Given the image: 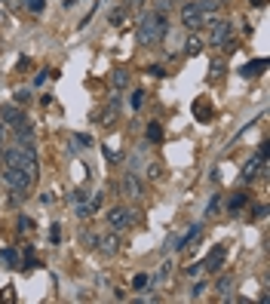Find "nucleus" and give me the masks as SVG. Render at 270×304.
Returning <instances> with one entry per match:
<instances>
[{"label": "nucleus", "mask_w": 270, "mask_h": 304, "mask_svg": "<svg viewBox=\"0 0 270 304\" xmlns=\"http://www.w3.org/2000/svg\"><path fill=\"white\" fill-rule=\"evenodd\" d=\"M135 34H138V43H141V46H160L163 40H166V34H169L166 16H160V13H144Z\"/></svg>", "instance_id": "1"}, {"label": "nucleus", "mask_w": 270, "mask_h": 304, "mask_svg": "<svg viewBox=\"0 0 270 304\" xmlns=\"http://www.w3.org/2000/svg\"><path fill=\"white\" fill-rule=\"evenodd\" d=\"M209 25V43L212 46H224L227 40H234V22H227V18H206Z\"/></svg>", "instance_id": "2"}, {"label": "nucleus", "mask_w": 270, "mask_h": 304, "mask_svg": "<svg viewBox=\"0 0 270 304\" xmlns=\"http://www.w3.org/2000/svg\"><path fill=\"white\" fill-rule=\"evenodd\" d=\"M3 181H6L16 194H25V191L34 184L31 179H28V172L22 169V166H6V169H3Z\"/></svg>", "instance_id": "3"}, {"label": "nucleus", "mask_w": 270, "mask_h": 304, "mask_svg": "<svg viewBox=\"0 0 270 304\" xmlns=\"http://www.w3.org/2000/svg\"><path fill=\"white\" fill-rule=\"evenodd\" d=\"M132 218H135V212L132 209H126V206H114V209H108V228L114 231V233H120V231H126L129 224H132Z\"/></svg>", "instance_id": "4"}, {"label": "nucleus", "mask_w": 270, "mask_h": 304, "mask_svg": "<svg viewBox=\"0 0 270 304\" xmlns=\"http://www.w3.org/2000/svg\"><path fill=\"white\" fill-rule=\"evenodd\" d=\"M206 13L200 9V3H181V25L187 28V31H194V28L206 25Z\"/></svg>", "instance_id": "5"}, {"label": "nucleus", "mask_w": 270, "mask_h": 304, "mask_svg": "<svg viewBox=\"0 0 270 304\" xmlns=\"http://www.w3.org/2000/svg\"><path fill=\"white\" fill-rule=\"evenodd\" d=\"M0 123H6V126H22V123H28V117L22 114V107L18 105H0Z\"/></svg>", "instance_id": "6"}, {"label": "nucleus", "mask_w": 270, "mask_h": 304, "mask_svg": "<svg viewBox=\"0 0 270 304\" xmlns=\"http://www.w3.org/2000/svg\"><path fill=\"white\" fill-rule=\"evenodd\" d=\"M224 258H227V246H212V252L206 255V261H202V268L206 270H221V264H224Z\"/></svg>", "instance_id": "7"}, {"label": "nucleus", "mask_w": 270, "mask_h": 304, "mask_svg": "<svg viewBox=\"0 0 270 304\" xmlns=\"http://www.w3.org/2000/svg\"><path fill=\"white\" fill-rule=\"evenodd\" d=\"M190 111H194V117H197L200 123H209V120H215V107H212V102H209V99H197Z\"/></svg>", "instance_id": "8"}, {"label": "nucleus", "mask_w": 270, "mask_h": 304, "mask_svg": "<svg viewBox=\"0 0 270 304\" xmlns=\"http://www.w3.org/2000/svg\"><path fill=\"white\" fill-rule=\"evenodd\" d=\"M120 191L126 194L129 200H135V197H141V181L135 179L132 172H126V175H123V179H120Z\"/></svg>", "instance_id": "9"}, {"label": "nucleus", "mask_w": 270, "mask_h": 304, "mask_svg": "<svg viewBox=\"0 0 270 304\" xmlns=\"http://www.w3.org/2000/svg\"><path fill=\"white\" fill-rule=\"evenodd\" d=\"M101 197L104 194H89V200H86L83 206H77V218H89V215H95L101 209Z\"/></svg>", "instance_id": "10"}, {"label": "nucleus", "mask_w": 270, "mask_h": 304, "mask_svg": "<svg viewBox=\"0 0 270 304\" xmlns=\"http://www.w3.org/2000/svg\"><path fill=\"white\" fill-rule=\"evenodd\" d=\"M261 166H264V160H261V157H249V160H246V166H243V172H239V179H243V181H255L258 179V172H261Z\"/></svg>", "instance_id": "11"}, {"label": "nucleus", "mask_w": 270, "mask_h": 304, "mask_svg": "<svg viewBox=\"0 0 270 304\" xmlns=\"http://www.w3.org/2000/svg\"><path fill=\"white\" fill-rule=\"evenodd\" d=\"M95 249L111 258V255H117V252H120V240L114 237V233H111V237H99V240H95Z\"/></svg>", "instance_id": "12"}, {"label": "nucleus", "mask_w": 270, "mask_h": 304, "mask_svg": "<svg viewBox=\"0 0 270 304\" xmlns=\"http://www.w3.org/2000/svg\"><path fill=\"white\" fill-rule=\"evenodd\" d=\"M264 71H267V58H252V62H246L243 68H239V74H243L246 80H249V77L264 74Z\"/></svg>", "instance_id": "13"}, {"label": "nucleus", "mask_w": 270, "mask_h": 304, "mask_svg": "<svg viewBox=\"0 0 270 304\" xmlns=\"http://www.w3.org/2000/svg\"><path fill=\"white\" fill-rule=\"evenodd\" d=\"M0 261H3L6 268L22 270V258H18V252H16V249H3V252H0Z\"/></svg>", "instance_id": "14"}, {"label": "nucleus", "mask_w": 270, "mask_h": 304, "mask_svg": "<svg viewBox=\"0 0 270 304\" xmlns=\"http://www.w3.org/2000/svg\"><path fill=\"white\" fill-rule=\"evenodd\" d=\"M126 83H129V71L117 68V71L111 74V86H114V89H126Z\"/></svg>", "instance_id": "15"}, {"label": "nucleus", "mask_w": 270, "mask_h": 304, "mask_svg": "<svg viewBox=\"0 0 270 304\" xmlns=\"http://www.w3.org/2000/svg\"><path fill=\"white\" fill-rule=\"evenodd\" d=\"M246 203H249V194H246V191H236V194H234V197H230V203H227V209H230V212H239V209H243V206H246Z\"/></svg>", "instance_id": "16"}, {"label": "nucleus", "mask_w": 270, "mask_h": 304, "mask_svg": "<svg viewBox=\"0 0 270 304\" xmlns=\"http://www.w3.org/2000/svg\"><path fill=\"white\" fill-rule=\"evenodd\" d=\"M144 135H148V142L157 144V142H163V126H160L157 120H151V123H148V129H144Z\"/></svg>", "instance_id": "17"}, {"label": "nucleus", "mask_w": 270, "mask_h": 304, "mask_svg": "<svg viewBox=\"0 0 270 304\" xmlns=\"http://www.w3.org/2000/svg\"><path fill=\"white\" fill-rule=\"evenodd\" d=\"M117 107H120V99H114V102L99 114V123H111V120H114V114H117Z\"/></svg>", "instance_id": "18"}, {"label": "nucleus", "mask_w": 270, "mask_h": 304, "mask_svg": "<svg viewBox=\"0 0 270 304\" xmlns=\"http://www.w3.org/2000/svg\"><path fill=\"white\" fill-rule=\"evenodd\" d=\"M197 3H200V9L206 16H215L218 9H221V0H197Z\"/></svg>", "instance_id": "19"}, {"label": "nucleus", "mask_w": 270, "mask_h": 304, "mask_svg": "<svg viewBox=\"0 0 270 304\" xmlns=\"http://www.w3.org/2000/svg\"><path fill=\"white\" fill-rule=\"evenodd\" d=\"M218 292H221V298H230V292H234V277H221L218 280Z\"/></svg>", "instance_id": "20"}, {"label": "nucleus", "mask_w": 270, "mask_h": 304, "mask_svg": "<svg viewBox=\"0 0 270 304\" xmlns=\"http://www.w3.org/2000/svg\"><path fill=\"white\" fill-rule=\"evenodd\" d=\"M202 46H206V43H202L200 37H190L187 46H185V53H187V55H200V53H202Z\"/></svg>", "instance_id": "21"}, {"label": "nucleus", "mask_w": 270, "mask_h": 304, "mask_svg": "<svg viewBox=\"0 0 270 304\" xmlns=\"http://www.w3.org/2000/svg\"><path fill=\"white\" fill-rule=\"evenodd\" d=\"M68 200H71L74 206H83L86 200H89V191H86V188H77V191H71V197H68Z\"/></svg>", "instance_id": "22"}, {"label": "nucleus", "mask_w": 270, "mask_h": 304, "mask_svg": "<svg viewBox=\"0 0 270 304\" xmlns=\"http://www.w3.org/2000/svg\"><path fill=\"white\" fill-rule=\"evenodd\" d=\"M108 18H111V25H114V28H120V25H123V18H126V6H117Z\"/></svg>", "instance_id": "23"}, {"label": "nucleus", "mask_w": 270, "mask_h": 304, "mask_svg": "<svg viewBox=\"0 0 270 304\" xmlns=\"http://www.w3.org/2000/svg\"><path fill=\"white\" fill-rule=\"evenodd\" d=\"M74 144H77V148H92V135H86V132L74 135Z\"/></svg>", "instance_id": "24"}, {"label": "nucleus", "mask_w": 270, "mask_h": 304, "mask_svg": "<svg viewBox=\"0 0 270 304\" xmlns=\"http://www.w3.org/2000/svg\"><path fill=\"white\" fill-rule=\"evenodd\" d=\"M129 105H132V111H138V107L144 105V89H135L132 99H129Z\"/></svg>", "instance_id": "25"}, {"label": "nucleus", "mask_w": 270, "mask_h": 304, "mask_svg": "<svg viewBox=\"0 0 270 304\" xmlns=\"http://www.w3.org/2000/svg\"><path fill=\"white\" fill-rule=\"evenodd\" d=\"M22 3L31 9V13H43V6H46V0H22Z\"/></svg>", "instance_id": "26"}, {"label": "nucleus", "mask_w": 270, "mask_h": 304, "mask_svg": "<svg viewBox=\"0 0 270 304\" xmlns=\"http://www.w3.org/2000/svg\"><path fill=\"white\" fill-rule=\"evenodd\" d=\"M221 209V197H218V194H215V197H212L209 200V206H206V215H209V218H212V215H215Z\"/></svg>", "instance_id": "27"}, {"label": "nucleus", "mask_w": 270, "mask_h": 304, "mask_svg": "<svg viewBox=\"0 0 270 304\" xmlns=\"http://www.w3.org/2000/svg\"><path fill=\"white\" fill-rule=\"evenodd\" d=\"M148 283H151V277H148V273H138V277L132 280V289H148Z\"/></svg>", "instance_id": "28"}, {"label": "nucleus", "mask_w": 270, "mask_h": 304, "mask_svg": "<svg viewBox=\"0 0 270 304\" xmlns=\"http://www.w3.org/2000/svg\"><path fill=\"white\" fill-rule=\"evenodd\" d=\"M50 243H52V246H59V243H62V228H59V224H52V228H50Z\"/></svg>", "instance_id": "29"}, {"label": "nucleus", "mask_w": 270, "mask_h": 304, "mask_svg": "<svg viewBox=\"0 0 270 304\" xmlns=\"http://www.w3.org/2000/svg\"><path fill=\"white\" fill-rule=\"evenodd\" d=\"M28 68H31V58H28V55H18V62H16V71H18V74H25Z\"/></svg>", "instance_id": "30"}, {"label": "nucleus", "mask_w": 270, "mask_h": 304, "mask_svg": "<svg viewBox=\"0 0 270 304\" xmlns=\"http://www.w3.org/2000/svg\"><path fill=\"white\" fill-rule=\"evenodd\" d=\"M13 292H16L13 286H6L3 292H0V304H3V301H6V304H13V301H16V295H13Z\"/></svg>", "instance_id": "31"}, {"label": "nucleus", "mask_w": 270, "mask_h": 304, "mask_svg": "<svg viewBox=\"0 0 270 304\" xmlns=\"http://www.w3.org/2000/svg\"><path fill=\"white\" fill-rule=\"evenodd\" d=\"M18 231H34V218L22 215V218H18Z\"/></svg>", "instance_id": "32"}, {"label": "nucleus", "mask_w": 270, "mask_h": 304, "mask_svg": "<svg viewBox=\"0 0 270 304\" xmlns=\"http://www.w3.org/2000/svg\"><path fill=\"white\" fill-rule=\"evenodd\" d=\"M169 6H172V0H157V9H153V13L166 16V13H169Z\"/></svg>", "instance_id": "33"}, {"label": "nucleus", "mask_w": 270, "mask_h": 304, "mask_svg": "<svg viewBox=\"0 0 270 304\" xmlns=\"http://www.w3.org/2000/svg\"><path fill=\"white\" fill-rule=\"evenodd\" d=\"M221 71H224V62H221V58H215V62H212V71H209V77H218Z\"/></svg>", "instance_id": "34"}, {"label": "nucleus", "mask_w": 270, "mask_h": 304, "mask_svg": "<svg viewBox=\"0 0 270 304\" xmlns=\"http://www.w3.org/2000/svg\"><path fill=\"white\" fill-rule=\"evenodd\" d=\"M16 102H18V105L31 102V92H28V89H16Z\"/></svg>", "instance_id": "35"}, {"label": "nucleus", "mask_w": 270, "mask_h": 304, "mask_svg": "<svg viewBox=\"0 0 270 304\" xmlns=\"http://www.w3.org/2000/svg\"><path fill=\"white\" fill-rule=\"evenodd\" d=\"M267 154H270V142H261L258 144V157H261L264 163H267Z\"/></svg>", "instance_id": "36"}, {"label": "nucleus", "mask_w": 270, "mask_h": 304, "mask_svg": "<svg viewBox=\"0 0 270 304\" xmlns=\"http://www.w3.org/2000/svg\"><path fill=\"white\" fill-rule=\"evenodd\" d=\"M261 218H267V206L258 203V206H255V221H261Z\"/></svg>", "instance_id": "37"}, {"label": "nucleus", "mask_w": 270, "mask_h": 304, "mask_svg": "<svg viewBox=\"0 0 270 304\" xmlns=\"http://www.w3.org/2000/svg\"><path fill=\"white\" fill-rule=\"evenodd\" d=\"M202 292H206V283H202V280H200V283H197V286H194V289H190V298H200V295H202Z\"/></svg>", "instance_id": "38"}, {"label": "nucleus", "mask_w": 270, "mask_h": 304, "mask_svg": "<svg viewBox=\"0 0 270 304\" xmlns=\"http://www.w3.org/2000/svg\"><path fill=\"white\" fill-rule=\"evenodd\" d=\"M46 77H50V68H43V71H37L34 83H37V86H40V83H46Z\"/></svg>", "instance_id": "39"}, {"label": "nucleus", "mask_w": 270, "mask_h": 304, "mask_svg": "<svg viewBox=\"0 0 270 304\" xmlns=\"http://www.w3.org/2000/svg\"><path fill=\"white\" fill-rule=\"evenodd\" d=\"M6 129H9V126H6V123H0V148H6V135H9Z\"/></svg>", "instance_id": "40"}, {"label": "nucleus", "mask_w": 270, "mask_h": 304, "mask_svg": "<svg viewBox=\"0 0 270 304\" xmlns=\"http://www.w3.org/2000/svg\"><path fill=\"white\" fill-rule=\"evenodd\" d=\"M141 3H144V0H123V6H126V9H141Z\"/></svg>", "instance_id": "41"}, {"label": "nucleus", "mask_w": 270, "mask_h": 304, "mask_svg": "<svg viewBox=\"0 0 270 304\" xmlns=\"http://www.w3.org/2000/svg\"><path fill=\"white\" fill-rule=\"evenodd\" d=\"M148 74H153V77H166V71H163L160 65H151V68H148Z\"/></svg>", "instance_id": "42"}, {"label": "nucleus", "mask_w": 270, "mask_h": 304, "mask_svg": "<svg viewBox=\"0 0 270 304\" xmlns=\"http://www.w3.org/2000/svg\"><path fill=\"white\" fill-rule=\"evenodd\" d=\"M200 268H202V261H197V264H190V268H187V273H190V277H197V273H200Z\"/></svg>", "instance_id": "43"}, {"label": "nucleus", "mask_w": 270, "mask_h": 304, "mask_svg": "<svg viewBox=\"0 0 270 304\" xmlns=\"http://www.w3.org/2000/svg\"><path fill=\"white\" fill-rule=\"evenodd\" d=\"M3 6H9V9H18V6H22V0H3Z\"/></svg>", "instance_id": "44"}, {"label": "nucleus", "mask_w": 270, "mask_h": 304, "mask_svg": "<svg viewBox=\"0 0 270 304\" xmlns=\"http://www.w3.org/2000/svg\"><path fill=\"white\" fill-rule=\"evenodd\" d=\"M249 3H252V6H264L267 0H249Z\"/></svg>", "instance_id": "45"}, {"label": "nucleus", "mask_w": 270, "mask_h": 304, "mask_svg": "<svg viewBox=\"0 0 270 304\" xmlns=\"http://www.w3.org/2000/svg\"><path fill=\"white\" fill-rule=\"evenodd\" d=\"M74 3H80V0H65V6H68V9H71Z\"/></svg>", "instance_id": "46"}, {"label": "nucleus", "mask_w": 270, "mask_h": 304, "mask_svg": "<svg viewBox=\"0 0 270 304\" xmlns=\"http://www.w3.org/2000/svg\"><path fill=\"white\" fill-rule=\"evenodd\" d=\"M178 3H187V0H178Z\"/></svg>", "instance_id": "47"}, {"label": "nucleus", "mask_w": 270, "mask_h": 304, "mask_svg": "<svg viewBox=\"0 0 270 304\" xmlns=\"http://www.w3.org/2000/svg\"><path fill=\"white\" fill-rule=\"evenodd\" d=\"M0 154H3V148H0Z\"/></svg>", "instance_id": "48"}]
</instances>
